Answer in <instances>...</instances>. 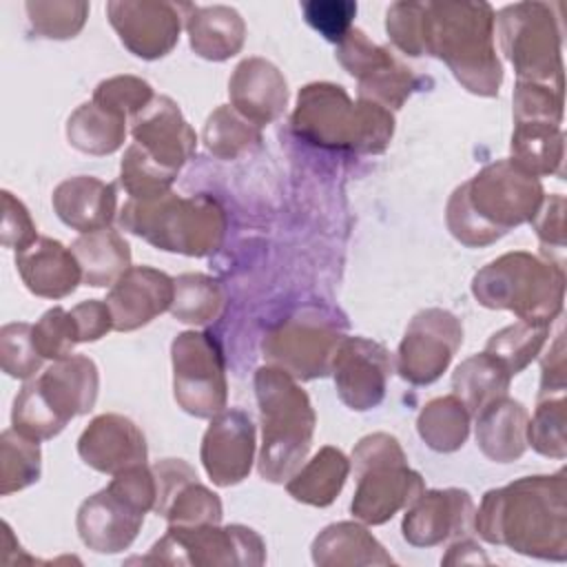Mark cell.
Here are the masks:
<instances>
[{"label":"cell","mask_w":567,"mask_h":567,"mask_svg":"<svg viewBox=\"0 0 567 567\" xmlns=\"http://www.w3.org/2000/svg\"><path fill=\"white\" fill-rule=\"evenodd\" d=\"M512 102L514 122H563V86L518 80Z\"/></svg>","instance_id":"45"},{"label":"cell","mask_w":567,"mask_h":567,"mask_svg":"<svg viewBox=\"0 0 567 567\" xmlns=\"http://www.w3.org/2000/svg\"><path fill=\"white\" fill-rule=\"evenodd\" d=\"M509 383L512 377L505 372V368L487 352H478L456 365L452 374V394L458 396L474 416L494 399L505 396Z\"/></svg>","instance_id":"36"},{"label":"cell","mask_w":567,"mask_h":567,"mask_svg":"<svg viewBox=\"0 0 567 567\" xmlns=\"http://www.w3.org/2000/svg\"><path fill=\"white\" fill-rule=\"evenodd\" d=\"M474 299L489 310H509L518 321L549 326L565 301L563 264L514 250L492 259L472 279Z\"/></svg>","instance_id":"7"},{"label":"cell","mask_w":567,"mask_h":567,"mask_svg":"<svg viewBox=\"0 0 567 567\" xmlns=\"http://www.w3.org/2000/svg\"><path fill=\"white\" fill-rule=\"evenodd\" d=\"M463 343V323L443 308L419 310L399 343L396 372L412 385H430L450 368Z\"/></svg>","instance_id":"16"},{"label":"cell","mask_w":567,"mask_h":567,"mask_svg":"<svg viewBox=\"0 0 567 567\" xmlns=\"http://www.w3.org/2000/svg\"><path fill=\"white\" fill-rule=\"evenodd\" d=\"M470 425L472 414L465 403L454 394L427 401L416 416L419 436L430 450L441 454L461 450L470 436Z\"/></svg>","instance_id":"35"},{"label":"cell","mask_w":567,"mask_h":567,"mask_svg":"<svg viewBox=\"0 0 567 567\" xmlns=\"http://www.w3.org/2000/svg\"><path fill=\"white\" fill-rule=\"evenodd\" d=\"M157 485L153 512L168 525L195 527L221 523V501L199 483L195 470L182 458H164L151 465Z\"/></svg>","instance_id":"22"},{"label":"cell","mask_w":567,"mask_h":567,"mask_svg":"<svg viewBox=\"0 0 567 567\" xmlns=\"http://www.w3.org/2000/svg\"><path fill=\"white\" fill-rule=\"evenodd\" d=\"M131 135L137 151L173 177L179 175L182 166L197 148L193 126L182 115L177 102L168 95H155L131 120Z\"/></svg>","instance_id":"19"},{"label":"cell","mask_w":567,"mask_h":567,"mask_svg":"<svg viewBox=\"0 0 567 567\" xmlns=\"http://www.w3.org/2000/svg\"><path fill=\"white\" fill-rule=\"evenodd\" d=\"M346 337V321L330 308L306 306L266 330L261 354L268 365L292 379L312 381L330 374L334 352Z\"/></svg>","instance_id":"11"},{"label":"cell","mask_w":567,"mask_h":567,"mask_svg":"<svg viewBox=\"0 0 567 567\" xmlns=\"http://www.w3.org/2000/svg\"><path fill=\"white\" fill-rule=\"evenodd\" d=\"M547 334H549V326L516 321L494 332L487 339L483 352L494 357L505 368V372L514 379L540 354L547 341Z\"/></svg>","instance_id":"39"},{"label":"cell","mask_w":567,"mask_h":567,"mask_svg":"<svg viewBox=\"0 0 567 567\" xmlns=\"http://www.w3.org/2000/svg\"><path fill=\"white\" fill-rule=\"evenodd\" d=\"M190 49L210 62L237 55L246 40V22L237 9L226 4H182Z\"/></svg>","instance_id":"28"},{"label":"cell","mask_w":567,"mask_h":567,"mask_svg":"<svg viewBox=\"0 0 567 567\" xmlns=\"http://www.w3.org/2000/svg\"><path fill=\"white\" fill-rule=\"evenodd\" d=\"M44 357L33 341V326L24 321L4 323L0 330V365L13 379H33Z\"/></svg>","instance_id":"43"},{"label":"cell","mask_w":567,"mask_h":567,"mask_svg":"<svg viewBox=\"0 0 567 567\" xmlns=\"http://www.w3.org/2000/svg\"><path fill=\"white\" fill-rule=\"evenodd\" d=\"M565 394H538L534 416L527 423V445L538 454L563 461L567 456Z\"/></svg>","instance_id":"41"},{"label":"cell","mask_w":567,"mask_h":567,"mask_svg":"<svg viewBox=\"0 0 567 567\" xmlns=\"http://www.w3.org/2000/svg\"><path fill=\"white\" fill-rule=\"evenodd\" d=\"M100 374L93 359L69 354L29 379L13 399L11 427L33 441L58 436L66 423L93 410Z\"/></svg>","instance_id":"8"},{"label":"cell","mask_w":567,"mask_h":567,"mask_svg":"<svg viewBox=\"0 0 567 567\" xmlns=\"http://www.w3.org/2000/svg\"><path fill=\"white\" fill-rule=\"evenodd\" d=\"M543 199L540 179L512 157H503L454 188L445 206V224L456 241L481 248L534 221Z\"/></svg>","instance_id":"2"},{"label":"cell","mask_w":567,"mask_h":567,"mask_svg":"<svg viewBox=\"0 0 567 567\" xmlns=\"http://www.w3.org/2000/svg\"><path fill=\"white\" fill-rule=\"evenodd\" d=\"M142 563L166 565H252L266 563L261 536L246 525H168Z\"/></svg>","instance_id":"13"},{"label":"cell","mask_w":567,"mask_h":567,"mask_svg":"<svg viewBox=\"0 0 567 567\" xmlns=\"http://www.w3.org/2000/svg\"><path fill=\"white\" fill-rule=\"evenodd\" d=\"M567 483L565 472L520 476L485 492L474 512V532L492 545L540 558H567Z\"/></svg>","instance_id":"1"},{"label":"cell","mask_w":567,"mask_h":567,"mask_svg":"<svg viewBox=\"0 0 567 567\" xmlns=\"http://www.w3.org/2000/svg\"><path fill=\"white\" fill-rule=\"evenodd\" d=\"M290 126L319 148L379 155L392 142L394 113L370 100L352 102L341 84L310 82L297 93Z\"/></svg>","instance_id":"4"},{"label":"cell","mask_w":567,"mask_h":567,"mask_svg":"<svg viewBox=\"0 0 567 567\" xmlns=\"http://www.w3.org/2000/svg\"><path fill=\"white\" fill-rule=\"evenodd\" d=\"M157 485L144 465L113 474L111 483L89 496L75 516L80 540L97 554H117L133 545L146 512L155 507Z\"/></svg>","instance_id":"10"},{"label":"cell","mask_w":567,"mask_h":567,"mask_svg":"<svg viewBox=\"0 0 567 567\" xmlns=\"http://www.w3.org/2000/svg\"><path fill=\"white\" fill-rule=\"evenodd\" d=\"M303 20L328 42L339 44L354 27L357 2L352 0H310L301 2Z\"/></svg>","instance_id":"47"},{"label":"cell","mask_w":567,"mask_h":567,"mask_svg":"<svg viewBox=\"0 0 567 567\" xmlns=\"http://www.w3.org/2000/svg\"><path fill=\"white\" fill-rule=\"evenodd\" d=\"M106 16L120 42L142 60L168 55L182 31V4L148 0H111Z\"/></svg>","instance_id":"18"},{"label":"cell","mask_w":567,"mask_h":567,"mask_svg":"<svg viewBox=\"0 0 567 567\" xmlns=\"http://www.w3.org/2000/svg\"><path fill=\"white\" fill-rule=\"evenodd\" d=\"M512 159L527 173L563 177L565 135L560 124L551 122H514Z\"/></svg>","instance_id":"34"},{"label":"cell","mask_w":567,"mask_h":567,"mask_svg":"<svg viewBox=\"0 0 567 567\" xmlns=\"http://www.w3.org/2000/svg\"><path fill=\"white\" fill-rule=\"evenodd\" d=\"M204 146L219 159H237L239 155L252 151L261 142V128L237 113L230 104L217 106L202 133Z\"/></svg>","instance_id":"37"},{"label":"cell","mask_w":567,"mask_h":567,"mask_svg":"<svg viewBox=\"0 0 567 567\" xmlns=\"http://www.w3.org/2000/svg\"><path fill=\"white\" fill-rule=\"evenodd\" d=\"M80 458L95 472L117 474L135 465H144L148 456L144 432L115 412L95 416L78 439Z\"/></svg>","instance_id":"24"},{"label":"cell","mask_w":567,"mask_h":567,"mask_svg":"<svg viewBox=\"0 0 567 567\" xmlns=\"http://www.w3.org/2000/svg\"><path fill=\"white\" fill-rule=\"evenodd\" d=\"M230 106L252 124H272L288 106V82L266 58H244L228 80Z\"/></svg>","instance_id":"25"},{"label":"cell","mask_w":567,"mask_h":567,"mask_svg":"<svg viewBox=\"0 0 567 567\" xmlns=\"http://www.w3.org/2000/svg\"><path fill=\"white\" fill-rule=\"evenodd\" d=\"M16 268L27 290L42 299L69 297L82 281L73 250L53 237H38L16 252Z\"/></svg>","instance_id":"26"},{"label":"cell","mask_w":567,"mask_h":567,"mask_svg":"<svg viewBox=\"0 0 567 567\" xmlns=\"http://www.w3.org/2000/svg\"><path fill=\"white\" fill-rule=\"evenodd\" d=\"M255 396L261 419L257 472L268 483H286L308 458L315 408L297 379L268 363L255 372Z\"/></svg>","instance_id":"5"},{"label":"cell","mask_w":567,"mask_h":567,"mask_svg":"<svg viewBox=\"0 0 567 567\" xmlns=\"http://www.w3.org/2000/svg\"><path fill=\"white\" fill-rule=\"evenodd\" d=\"M42 474L40 441L9 427L0 434V494L9 496L33 483Z\"/></svg>","instance_id":"40"},{"label":"cell","mask_w":567,"mask_h":567,"mask_svg":"<svg viewBox=\"0 0 567 567\" xmlns=\"http://www.w3.org/2000/svg\"><path fill=\"white\" fill-rule=\"evenodd\" d=\"M474 501L465 489H423L421 496L405 507L401 532L414 547L458 540L474 532Z\"/></svg>","instance_id":"20"},{"label":"cell","mask_w":567,"mask_h":567,"mask_svg":"<svg viewBox=\"0 0 567 567\" xmlns=\"http://www.w3.org/2000/svg\"><path fill=\"white\" fill-rule=\"evenodd\" d=\"M532 224L540 239L543 255H547L549 250H558L563 255V250H565V197L563 195H545Z\"/></svg>","instance_id":"50"},{"label":"cell","mask_w":567,"mask_h":567,"mask_svg":"<svg viewBox=\"0 0 567 567\" xmlns=\"http://www.w3.org/2000/svg\"><path fill=\"white\" fill-rule=\"evenodd\" d=\"M171 361L173 396L186 414L210 419L226 408V365L213 334L199 330L179 332L171 343Z\"/></svg>","instance_id":"14"},{"label":"cell","mask_w":567,"mask_h":567,"mask_svg":"<svg viewBox=\"0 0 567 567\" xmlns=\"http://www.w3.org/2000/svg\"><path fill=\"white\" fill-rule=\"evenodd\" d=\"M350 474V458L332 445H323L288 481V494L312 507H328L341 494Z\"/></svg>","instance_id":"31"},{"label":"cell","mask_w":567,"mask_h":567,"mask_svg":"<svg viewBox=\"0 0 567 567\" xmlns=\"http://www.w3.org/2000/svg\"><path fill=\"white\" fill-rule=\"evenodd\" d=\"M501 51L518 80L563 86V35L545 2H514L494 18Z\"/></svg>","instance_id":"12"},{"label":"cell","mask_w":567,"mask_h":567,"mask_svg":"<svg viewBox=\"0 0 567 567\" xmlns=\"http://www.w3.org/2000/svg\"><path fill=\"white\" fill-rule=\"evenodd\" d=\"M120 226L151 246L186 257H208L226 235V213L208 195L175 193L155 199H128L117 217Z\"/></svg>","instance_id":"6"},{"label":"cell","mask_w":567,"mask_h":567,"mask_svg":"<svg viewBox=\"0 0 567 567\" xmlns=\"http://www.w3.org/2000/svg\"><path fill=\"white\" fill-rule=\"evenodd\" d=\"M51 204L64 226L84 235L109 228L117 213V190L93 175H75L55 186Z\"/></svg>","instance_id":"27"},{"label":"cell","mask_w":567,"mask_h":567,"mask_svg":"<svg viewBox=\"0 0 567 567\" xmlns=\"http://www.w3.org/2000/svg\"><path fill=\"white\" fill-rule=\"evenodd\" d=\"M33 341L44 359L58 361L73 354V348L80 343V334L71 310H64L62 306L49 308L33 323Z\"/></svg>","instance_id":"44"},{"label":"cell","mask_w":567,"mask_h":567,"mask_svg":"<svg viewBox=\"0 0 567 567\" xmlns=\"http://www.w3.org/2000/svg\"><path fill=\"white\" fill-rule=\"evenodd\" d=\"M35 239H38V228L27 206L11 190H2V230H0L2 246L20 252L27 246H31Z\"/></svg>","instance_id":"49"},{"label":"cell","mask_w":567,"mask_h":567,"mask_svg":"<svg viewBox=\"0 0 567 567\" xmlns=\"http://www.w3.org/2000/svg\"><path fill=\"white\" fill-rule=\"evenodd\" d=\"M71 250L80 264L82 281L93 288L113 286L131 268V246L115 228L80 235Z\"/></svg>","instance_id":"32"},{"label":"cell","mask_w":567,"mask_h":567,"mask_svg":"<svg viewBox=\"0 0 567 567\" xmlns=\"http://www.w3.org/2000/svg\"><path fill=\"white\" fill-rule=\"evenodd\" d=\"M128 117L102 102L80 104L66 120V140L86 155H111L126 137Z\"/></svg>","instance_id":"33"},{"label":"cell","mask_w":567,"mask_h":567,"mask_svg":"<svg viewBox=\"0 0 567 567\" xmlns=\"http://www.w3.org/2000/svg\"><path fill=\"white\" fill-rule=\"evenodd\" d=\"M330 374L339 399L354 412L377 408L388 390L392 374V357L385 346L365 337H343Z\"/></svg>","instance_id":"17"},{"label":"cell","mask_w":567,"mask_h":567,"mask_svg":"<svg viewBox=\"0 0 567 567\" xmlns=\"http://www.w3.org/2000/svg\"><path fill=\"white\" fill-rule=\"evenodd\" d=\"M153 97V86L146 80L137 75H113L95 86L91 100L102 102L133 120Z\"/></svg>","instance_id":"46"},{"label":"cell","mask_w":567,"mask_h":567,"mask_svg":"<svg viewBox=\"0 0 567 567\" xmlns=\"http://www.w3.org/2000/svg\"><path fill=\"white\" fill-rule=\"evenodd\" d=\"M350 467H354L357 476L350 512L365 525L388 523L425 489L423 476L408 465L399 439L388 432H372L359 439Z\"/></svg>","instance_id":"9"},{"label":"cell","mask_w":567,"mask_h":567,"mask_svg":"<svg viewBox=\"0 0 567 567\" xmlns=\"http://www.w3.org/2000/svg\"><path fill=\"white\" fill-rule=\"evenodd\" d=\"M175 279L151 266H131L109 290L113 330L133 332L171 310Z\"/></svg>","instance_id":"23"},{"label":"cell","mask_w":567,"mask_h":567,"mask_svg":"<svg viewBox=\"0 0 567 567\" xmlns=\"http://www.w3.org/2000/svg\"><path fill=\"white\" fill-rule=\"evenodd\" d=\"M494 18L489 2H423L421 55L443 60L470 93L498 95L503 64L494 47Z\"/></svg>","instance_id":"3"},{"label":"cell","mask_w":567,"mask_h":567,"mask_svg":"<svg viewBox=\"0 0 567 567\" xmlns=\"http://www.w3.org/2000/svg\"><path fill=\"white\" fill-rule=\"evenodd\" d=\"M565 339L563 332L556 334L554 343L540 361V390L538 394H565Z\"/></svg>","instance_id":"52"},{"label":"cell","mask_w":567,"mask_h":567,"mask_svg":"<svg viewBox=\"0 0 567 567\" xmlns=\"http://www.w3.org/2000/svg\"><path fill=\"white\" fill-rule=\"evenodd\" d=\"M255 425L244 410L224 408L202 436L199 458L208 478L219 487L241 483L255 461Z\"/></svg>","instance_id":"21"},{"label":"cell","mask_w":567,"mask_h":567,"mask_svg":"<svg viewBox=\"0 0 567 567\" xmlns=\"http://www.w3.org/2000/svg\"><path fill=\"white\" fill-rule=\"evenodd\" d=\"M29 24L33 33L47 40H69L75 38L86 18H89V2L82 0H31L24 4Z\"/></svg>","instance_id":"42"},{"label":"cell","mask_w":567,"mask_h":567,"mask_svg":"<svg viewBox=\"0 0 567 567\" xmlns=\"http://www.w3.org/2000/svg\"><path fill=\"white\" fill-rule=\"evenodd\" d=\"M339 64L357 80L359 97L396 111L419 89V78L388 47L372 42L361 29L352 27L337 44Z\"/></svg>","instance_id":"15"},{"label":"cell","mask_w":567,"mask_h":567,"mask_svg":"<svg viewBox=\"0 0 567 567\" xmlns=\"http://www.w3.org/2000/svg\"><path fill=\"white\" fill-rule=\"evenodd\" d=\"M312 563L321 567L392 565L394 558L361 523H332L312 540Z\"/></svg>","instance_id":"30"},{"label":"cell","mask_w":567,"mask_h":567,"mask_svg":"<svg viewBox=\"0 0 567 567\" xmlns=\"http://www.w3.org/2000/svg\"><path fill=\"white\" fill-rule=\"evenodd\" d=\"M224 290L217 279L202 272H186L175 279L171 315L190 326H204L219 317Z\"/></svg>","instance_id":"38"},{"label":"cell","mask_w":567,"mask_h":567,"mask_svg":"<svg viewBox=\"0 0 567 567\" xmlns=\"http://www.w3.org/2000/svg\"><path fill=\"white\" fill-rule=\"evenodd\" d=\"M71 315H73L75 326H78L80 343L97 341V339H102L106 332L113 330L111 308H109V303L102 301V299H86V301L73 306V308H71Z\"/></svg>","instance_id":"51"},{"label":"cell","mask_w":567,"mask_h":567,"mask_svg":"<svg viewBox=\"0 0 567 567\" xmlns=\"http://www.w3.org/2000/svg\"><path fill=\"white\" fill-rule=\"evenodd\" d=\"M476 445L494 463H512L527 450L529 414L516 399L498 396L474 414Z\"/></svg>","instance_id":"29"},{"label":"cell","mask_w":567,"mask_h":567,"mask_svg":"<svg viewBox=\"0 0 567 567\" xmlns=\"http://www.w3.org/2000/svg\"><path fill=\"white\" fill-rule=\"evenodd\" d=\"M421 29H423V2H394L385 11L388 38L405 55H421Z\"/></svg>","instance_id":"48"}]
</instances>
